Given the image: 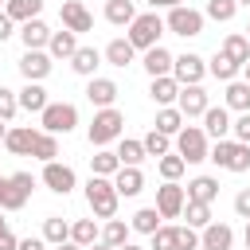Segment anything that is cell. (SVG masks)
<instances>
[{
  "label": "cell",
  "instance_id": "1",
  "mask_svg": "<svg viewBox=\"0 0 250 250\" xmlns=\"http://www.w3.org/2000/svg\"><path fill=\"white\" fill-rule=\"evenodd\" d=\"M117 188H113V180H105V176H90V184H86V203H90V211L98 215V219H113L117 215Z\"/></svg>",
  "mask_w": 250,
  "mask_h": 250
},
{
  "label": "cell",
  "instance_id": "2",
  "mask_svg": "<svg viewBox=\"0 0 250 250\" xmlns=\"http://www.w3.org/2000/svg\"><path fill=\"white\" fill-rule=\"evenodd\" d=\"M160 35H164V20L156 12H145V16H137L129 23L125 39L133 43V51H148V47H160Z\"/></svg>",
  "mask_w": 250,
  "mask_h": 250
},
{
  "label": "cell",
  "instance_id": "3",
  "mask_svg": "<svg viewBox=\"0 0 250 250\" xmlns=\"http://www.w3.org/2000/svg\"><path fill=\"white\" fill-rule=\"evenodd\" d=\"M35 188V176L31 172H16V176H0V211H20L27 203Z\"/></svg>",
  "mask_w": 250,
  "mask_h": 250
},
{
  "label": "cell",
  "instance_id": "4",
  "mask_svg": "<svg viewBox=\"0 0 250 250\" xmlns=\"http://www.w3.org/2000/svg\"><path fill=\"white\" fill-rule=\"evenodd\" d=\"M121 129H125V117H121V109H98L94 113V121H90V145L94 148H105L109 141H117L121 137Z\"/></svg>",
  "mask_w": 250,
  "mask_h": 250
},
{
  "label": "cell",
  "instance_id": "5",
  "mask_svg": "<svg viewBox=\"0 0 250 250\" xmlns=\"http://www.w3.org/2000/svg\"><path fill=\"white\" fill-rule=\"evenodd\" d=\"M207 160H215L227 172H246L250 168V145L238 141H215V148H207Z\"/></svg>",
  "mask_w": 250,
  "mask_h": 250
},
{
  "label": "cell",
  "instance_id": "6",
  "mask_svg": "<svg viewBox=\"0 0 250 250\" xmlns=\"http://www.w3.org/2000/svg\"><path fill=\"white\" fill-rule=\"evenodd\" d=\"M176 156H180L184 164L207 160V133H203L199 125H184V129L176 133Z\"/></svg>",
  "mask_w": 250,
  "mask_h": 250
},
{
  "label": "cell",
  "instance_id": "7",
  "mask_svg": "<svg viewBox=\"0 0 250 250\" xmlns=\"http://www.w3.org/2000/svg\"><path fill=\"white\" fill-rule=\"evenodd\" d=\"M39 125H43V133H70L74 125H78V109L70 105V102H47V109L39 113Z\"/></svg>",
  "mask_w": 250,
  "mask_h": 250
},
{
  "label": "cell",
  "instance_id": "8",
  "mask_svg": "<svg viewBox=\"0 0 250 250\" xmlns=\"http://www.w3.org/2000/svg\"><path fill=\"white\" fill-rule=\"evenodd\" d=\"M164 27L172 31V35H184V39H191V35H199L203 31V12H195V8H172L168 12V20H164Z\"/></svg>",
  "mask_w": 250,
  "mask_h": 250
},
{
  "label": "cell",
  "instance_id": "9",
  "mask_svg": "<svg viewBox=\"0 0 250 250\" xmlns=\"http://www.w3.org/2000/svg\"><path fill=\"white\" fill-rule=\"evenodd\" d=\"M203 74H207V62H203L199 55H180V59H172V78H176L180 86H199Z\"/></svg>",
  "mask_w": 250,
  "mask_h": 250
},
{
  "label": "cell",
  "instance_id": "10",
  "mask_svg": "<svg viewBox=\"0 0 250 250\" xmlns=\"http://www.w3.org/2000/svg\"><path fill=\"white\" fill-rule=\"evenodd\" d=\"M43 184H47L55 195H70V191H74V184H78V176H74V168H70V164L51 160V164H43Z\"/></svg>",
  "mask_w": 250,
  "mask_h": 250
},
{
  "label": "cell",
  "instance_id": "11",
  "mask_svg": "<svg viewBox=\"0 0 250 250\" xmlns=\"http://www.w3.org/2000/svg\"><path fill=\"white\" fill-rule=\"evenodd\" d=\"M184 203H188V195H184L180 184H164V188H156V211H160V219H176V215H184Z\"/></svg>",
  "mask_w": 250,
  "mask_h": 250
},
{
  "label": "cell",
  "instance_id": "12",
  "mask_svg": "<svg viewBox=\"0 0 250 250\" xmlns=\"http://www.w3.org/2000/svg\"><path fill=\"white\" fill-rule=\"evenodd\" d=\"M207 90L203 86H180V98H176V109L184 113V117H203L207 113Z\"/></svg>",
  "mask_w": 250,
  "mask_h": 250
},
{
  "label": "cell",
  "instance_id": "13",
  "mask_svg": "<svg viewBox=\"0 0 250 250\" xmlns=\"http://www.w3.org/2000/svg\"><path fill=\"white\" fill-rule=\"evenodd\" d=\"M59 16H62V27H66V31H74V35H82V31H90V27H94V16H90L78 0H62Z\"/></svg>",
  "mask_w": 250,
  "mask_h": 250
},
{
  "label": "cell",
  "instance_id": "14",
  "mask_svg": "<svg viewBox=\"0 0 250 250\" xmlns=\"http://www.w3.org/2000/svg\"><path fill=\"white\" fill-rule=\"evenodd\" d=\"M20 74H23L27 82H43V78L51 74V55H47V51H23Z\"/></svg>",
  "mask_w": 250,
  "mask_h": 250
},
{
  "label": "cell",
  "instance_id": "15",
  "mask_svg": "<svg viewBox=\"0 0 250 250\" xmlns=\"http://www.w3.org/2000/svg\"><path fill=\"white\" fill-rule=\"evenodd\" d=\"M234 246V230L227 223H207L199 234V250H230Z\"/></svg>",
  "mask_w": 250,
  "mask_h": 250
},
{
  "label": "cell",
  "instance_id": "16",
  "mask_svg": "<svg viewBox=\"0 0 250 250\" xmlns=\"http://www.w3.org/2000/svg\"><path fill=\"white\" fill-rule=\"evenodd\" d=\"M86 98H90V105H98V109H109V105L117 102V82H113V78H90V86H86Z\"/></svg>",
  "mask_w": 250,
  "mask_h": 250
},
{
  "label": "cell",
  "instance_id": "17",
  "mask_svg": "<svg viewBox=\"0 0 250 250\" xmlns=\"http://www.w3.org/2000/svg\"><path fill=\"white\" fill-rule=\"evenodd\" d=\"M203 133L215 137V141H227V133H230V113H227V105H207V113H203Z\"/></svg>",
  "mask_w": 250,
  "mask_h": 250
},
{
  "label": "cell",
  "instance_id": "18",
  "mask_svg": "<svg viewBox=\"0 0 250 250\" xmlns=\"http://www.w3.org/2000/svg\"><path fill=\"white\" fill-rule=\"evenodd\" d=\"M20 39H23L27 51H43L51 43V27L43 20H27V23H20Z\"/></svg>",
  "mask_w": 250,
  "mask_h": 250
},
{
  "label": "cell",
  "instance_id": "19",
  "mask_svg": "<svg viewBox=\"0 0 250 250\" xmlns=\"http://www.w3.org/2000/svg\"><path fill=\"white\" fill-rule=\"evenodd\" d=\"M113 188H117V195H125V199L141 195V191H145V172H141V168H117Z\"/></svg>",
  "mask_w": 250,
  "mask_h": 250
},
{
  "label": "cell",
  "instance_id": "20",
  "mask_svg": "<svg viewBox=\"0 0 250 250\" xmlns=\"http://www.w3.org/2000/svg\"><path fill=\"white\" fill-rule=\"evenodd\" d=\"M184 195H188V203H215L219 180H215V176H195V180L184 188Z\"/></svg>",
  "mask_w": 250,
  "mask_h": 250
},
{
  "label": "cell",
  "instance_id": "21",
  "mask_svg": "<svg viewBox=\"0 0 250 250\" xmlns=\"http://www.w3.org/2000/svg\"><path fill=\"white\" fill-rule=\"evenodd\" d=\"M31 145H35V129H27V125L8 129V137H4V148L16 156H31Z\"/></svg>",
  "mask_w": 250,
  "mask_h": 250
},
{
  "label": "cell",
  "instance_id": "22",
  "mask_svg": "<svg viewBox=\"0 0 250 250\" xmlns=\"http://www.w3.org/2000/svg\"><path fill=\"white\" fill-rule=\"evenodd\" d=\"M39 12H43V0H8V4H4V16H8L12 23L39 20Z\"/></svg>",
  "mask_w": 250,
  "mask_h": 250
},
{
  "label": "cell",
  "instance_id": "23",
  "mask_svg": "<svg viewBox=\"0 0 250 250\" xmlns=\"http://www.w3.org/2000/svg\"><path fill=\"white\" fill-rule=\"evenodd\" d=\"M74 51H78V35L74 31H66V27L62 31H51V43H47V55L51 59H70Z\"/></svg>",
  "mask_w": 250,
  "mask_h": 250
},
{
  "label": "cell",
  "instance_id": "24",
  "mask_svg": "<svg viewBox=\"0 0 250 250\" xmlns=\"http://www.w3.org/2000/svg\"><path fill=\"white\" fill-rule=\"evenodd\" d=\"M219 55H223V59H230L234 66H246V62H250V39H246V35H227Z\"/></svg>",
  "mask_w": 250,
  "mask_h": 250
},
{
  "label": "cell",
  "instance_id": "25",
  "mask_svg": "<svg viewBox=\"0 0 250 250\" xmlns=\"http://www.w3.org/2000/svg\"><path fill=\"white\" fill-rule=\"evenodd\" d=\"M98 62H102L98 47H78V51L70 55V70H74V74H82V78H94Z\"/></svg>",
  "mask_w": 250,
  "mask_h": 250
},
{
  "label": "cell",
  "instance_id": "26",
  "mask_svg": "<svg viewBox=\"0 0 250 250\" xmlns=\"http://www.w3.org/2000/svg\"><path fill=\"white\" fill-rule=\"evenodd\" d=\"M145 70H148V78H164V74H172V51H164V47H148V51H145Z\"/></svg>",
  "mask_w": 250,
  "mask_h": 250
},
{
  "label": "cell",
  "instance_id": "27",
  "mask_svg": "<svg viewBox=\"0 0 250 250\" xmlns=\"http://www.w3.org/2000/svg\"><path fill=\"white\" fill-rule=\"evenodd\" d=\"M148 94H152V102H156V105H172V102L180 98V82H176L172 74L152 78V90H148Z\"/></svg>",
  "mask_w": 250,
  "mask_h": 250
},
{
  "label": "cell",
  "instance_id": "28",
  "mask_svg": "<svg viewBox=\"0 0 250 250\" xmlns=\"http://www.w3.org/2000/svg\"><path fill=\"white\" fill-rule=\"evenodd\" d=\"M20 109H27V113H43V109H47V90H43L39 82H27V86L20 90Z\"/></svg>",
  "mask_w": 250,
  "mask_h": 250
},
{
  "label": "cell",
  "instance_id": "29",
  "mask_svg": "<svg viewBox=\"0 0 250 250\" xmlns=\"http://www.w3.org/2000/svg\"><path fill=\"white\" fill-rule=\"evenodd\" d=\"M98 234H102V230H98L94 219H78V223H70V242L82 246V250H90V246L98 242Z\"/></svg>",
  "mask_w": 250,
  "mask_h": 250
},
{
  "label": "cell",
  "instance_id": "30",
  "mask_svg": "<svg viewBox=\"0 0 250 250\" xmlns=\"http://www.w3.org/2000/svg\"><path fill=\"white\" fill-rule=\"evenodd\" d=\"M156 133H164V137H176L180 129H184V113L176 109V105H164L160 113H156V125H152Z\"/></svg>",
  "mask_w": 250,
  "mask_h": 250
},
{
  "label": "cell",
  "instance_id": "31",
  "mask_svg": "<svg viewBox=\"0 0 250 250\" xmlns=\"http://www.w3.org/2000/svg\"><path fill=\"white\" fill-rule=\"evenodd\" d=\"M43 242H55V246L70 242V223L59 219V215H47V219H43Z\"/></svg>",
  "mask_w": 250,
  "mask_h": 250
},
{
  "label": "cell",
  "instance_id": "32",
  "mask_svg": "<svg viewBox=\"0 0 250 250\" xmlns=\"http://www.w3.org/2000/svg\"><path fill=\"white\" fill-rule=\"evenodd\" d=\"M105 20H109V23H117V27L133 23V20H137L133 0H105Z\"/></svg>",
  "mask_w": 250,
  "mask_h": 250
},
{
  "label": "cell",
  "instance_id": "33",
  "mask_svg": "<svg viewBox=\"0 0 250 250\" xmlns=\"http://www.w3.org/2000/svg\"><path fill=\"white\" fill-rule=\"evenodd\" d=\"M90 168H94L90 176H105V180H109V176H117L121 160H117V152H105V148H98V152L90 156Z\"/></svg>",
  "mask_w": 250,
  "mask_h": 250
},
{
  "label": "cell",
  "instance_id": "34",
  "mask_svg": "<svg viewBox=\"0 0 250 250\" xmlns=\"http://www.w3.org/2000/svg\"><path fill=\"white\" fill-rule=\"evenodd\" d=\"M156 227H164V223H160V211H156V207H141V211H137V215L129 219V230H137V234H152Z\"/></svg>",
  "mask_w": 250,
  "mask_h": 250
},
{
  "label": "cell",
  "instance_id": "35",
  "mask_svg": "<svg viewBox=\"0 0 250 250\" xmlns=\"http://www.w3.org/2000/svg\"><path fill=\"white\" fill-rule=\"evenodd\" d=\"M31 156H35V160H43V164H51V160L59 156V141H55V133H35Z\"/></svg>",
  "mask_w": 250,
  "mask_h": 250
},
{
  "label": "cell",
  "instance_id": "36",
  "mask_svg": "<svg viewBox=\"0 0 250 250\" xmlns=\"http://www.w3.org/2000/svg\"><path fill=\"white\" fill-rule=\"evenodd\" d=\"M98 238H102V246H113V250H117V246H125V242H129V227H125L121 219H109V223L102 227V234H98Z\"/></svg>",
  "mask_w": 250,
  "mask_h": 250
},
{
  "label": "cell",
  "instance_id": "37",
  "mask_svg": "<svg viewBox=\"0 0 250 250\" xmlns=\"http://www.w3.org/2000/svg\"><path fill=\"white\" fill-rule=\"evenodd\" d=\"M227 109L250 113V86L246 82H227Z\"/></svg>",
  "mask_w": 250,
  "mask_h": 250
},
{
  "label": "cell",
  "instance_id": "38",
  "mask_svg": "<svg viewBox=\"0 0 250 250\" xmlns=\"http://www.w3.org/2000/svg\"><path fill=\"white\" fill-rule=\"evenodd\" d=\"M105 62H109V66H129V62H133V43H129V39H113V43L105 47Z\"/></svg>",
  "mask_w": 250,
  "mask_h": 250
},
{
  "label": "cell",
  "instance_id": "39",
  "mask_svg": "<svg viewBox=\"0 0 250 250\" xmlns=\"http://www.w3.org/2000/svg\"><path fill=\"white\" fill-rule=\"evenodd\" d=\"M117 160H121V168H141L145 145H141V141H121V145H117Z\"/></svg>",
  "mask_w": 250,
  "mask_h": 250
},
{
  "label": "cell",
  "instance_id": "40",
  "mask_svg": "<svg viewBox=\"0 0 250 250\" xmlns=\"http://www.w3.org/2000/svg\"><path fill=\"white\" fill-rule=\"evenodd\" d=\"M156 168H160L164 184H176V180L184 176V168H188V164H184V160H180L176 152H168V156H160V160H156Z\"/></svg>",
  "mask_w": 250,
  "mask_h": 250
},
{
  "label": "cell",
  "instance_id": "41",
  "mask_svg": "<svg viewBox=\"0 0 250 250\" xmlns=\"http://www.w3.org/2000/svg\"><path fill=\"white\" fill-rule=\"evenodd\" d=\"M184 215H188V227L191 230H203L211 223V203H184Z\"/></svg>",
  "mask_w": 250,
  "mask_h": 250
},
{
  "label": "cell",
  "instance_id": "42",
  "mask_svg": "<svg viewBox=\"0 0 250 250\" xmlns=\"http://www.w3.org/2000/svg\"><path fill=\"white\" fill-rule=\"evenodd\" d=\"M238 70H242V66H234V62H230V59H223V55H215V59H211V66H207V74H215L219 82H234V74H238Z\"/></svg>",
  "mask_w": 250,
  "mask_h": 250
},
{
  "label": "cell",
  "instance_id": "43",
  "mask_svg": "<svg viewBox=\"0 0 250 250\" xmlns=\"http://www.w3.org/2000/svg\"><path fill=\"white\" fill-rule=\"evenodd\" d=\"M141 145H145V156H156V160H160V156H168V148H172V145H168V137H164V133H156V129H152Z\"/></svg>",
  "mask_w": 250,
  "mask_h": 250
},
{
  "label": "cell",
  "instance_id": "44",
  "mask_svg": "<svg viewBox=\"0 0 250 250\" xmlns=\"http://www.w3.org/2000/svg\"><path fill=\"white\" fill-rule=\"evenodd\" d=\"M234 12H238V4H234V0H207V16H211V20H219V23L234 20Z\"/></svg>",
  "mask_w": 250,
  "mask_h": 250
},
{
  "label": "cell",
  "instance_id": "45",
  "mask_svg": "<svg viewBox=\"0 0 250 250\" xmlns=\"http://www.w3.org/2000/svg\"><path fill=\"white\" fill-rule=\"evenodd\" d=\"M176 234H180V227H156L152 230V250H176Z\"/></svg>",
  "mask_w": 250,
  "mask_h": 250
},
{
  "label": "cell",
  "instance_id": "46",
  "mask_svg": "<svg viewBox=\"0 0 250 250\" xmlns=\"http://www.w3.org/2000/svg\"><path fill=\"white\" fill-rule=\"evenodd\" d=\"M16 109H20V98H16L8 86H0V121H12Z\"/></svg>",
  "mask_w": 250,
  "mask_h": 250
},
{
  "label": "cell",
  "instance_id": "47",
  "mask_svg": "<svg viewBox=\"0 0 250 250\" xmlns=\"http://www.w3.org/2000/svg\"><path fill=\"white\" fill-rule=\"evenodd\" d=\"M176 250H199V230L180 227V234H176Z\"/></svg>",
  "mask_w": 250,
  "mask_h": 250
},
{
  "label": "cell",
  "instance_id": "48",
  "mask_svg": "<svg viewBox=\"0 0 250 250\" xmlns=\"http://www.w3.org/2000/svg\"><path fill=\"white\" fill-rule=\"evenodd\" d=\"M230 133H234L238 145H250V113H242L238 121H230Z\"/></svg>",
  "mask_w": 250,
  "mask_h": 250
},
{
  "label": "cell",
  "instance_id": "49",
  "mask_svg": "<svg viewBox=\"0 0 250 250\" xmlns=\"http://www.w3.org/2000/svg\"><path fill=\"white\" fill-rule=\"evenodd\" d=\"M234 211H238L242 219H250V188H242V191L234 195Z\"/></svg>",
  "mask_w": 250,
  "mask_h": 250
},
{
  "label": "cell",
  "instance_id": "50",
  "mask_svg": "<svg viewBox=\"0 0 250 250\" xmlns=\"http://www.w3.org/2000/svg\"><path fill=\"white\" fill-rule=\"evenodd\" d=\"M12 35H16V23H12V20L0 12V43H4V39H12Z\"/></svg>",
  "mask_w": 250,
  "mask_h": 250
},
{
  "label": "cell",
  "instance_id": "51",
  "mask_svg": "<svg viewBox=\"0 0 250 250\" xmlns=\"http://www.w3.org/2000/svg\"><path fill=\"white\" fill-rule=\"evenodd\" d=\"M16 246H20V238H16L12 230H4V234H0V250H16Z\"/></svg>",
  "mask_w": 250,
  "mask_h": 250
},
{
  "label": "cell",
  "instance_id": "52",
  "mask_svg": "<svg viewBox=\"0 0 250 250\" xmlns=\"http://www.w3.org/2000/svg\"><path fill=\"white\" fill-rule=\"evenodd\" d=\"M16 250H43V238H20Z\"/></svg>",
  "mask_w": 250,
  "mask_h": 250
},
{
  "label": "cell",
  "instance_id": "53",
  "mask_svg": "<svg viewBox=\"0 0 250 250\" xmlns=\"http://www.w3.org/2000/svg\"><path fill=\"white\" fill-rule=\"evenodd\" d=\"M180 4H184V0H164V8H180Z\"/></svg>",
  "mask_w": 250,
  "mask_h": 250
},
{
  "label": "cell",
  "instance_id": "54",
  "mask_svg": "<svg viewBox=\"0 0 250 250\" xmlns=\"http://www.w3.org/2000/svg\"><path fill=\"white\" fill-rule=\"evenodd\" d=\"M59 250H82V246H74V242H62V246H59Z\"/></svg>",
  "mask_w": 250,
  "mask_h": 250
},
{
  "label": "cell",
  "instance_id": "55",
  "mask_svg": "<svg viewBox=\"0 0 250 250\" xmlns=\"http://www.w3.org/2000/svg\"><path fill=\"white\" fill-rule=\"evenodd\" d=\"M4 125H8V121H0V141H4V137H8V129H4Z\"/></svg>",
  "mask_w": 250,
  "mask_h": 250
},
{
  "label": "cell",
  "instance_id": "56",
  "mask_svg": "<svg viewBox=\"0 0 250 250\" xmlns=\"http://www.w3.org/2000/svg\"><path fill=\"white\" fill-rule=\"evenodd\" d=\"M117 250H141V246H133V242H125V246H117Z\"/></svg>",
  "mask_w": 250,
  "mask_h": 250
},
{
  "label": "cell",
  "instance_id": "57",
  "mask_svg": "<svg viewBox=\"0 0 250 250\" xmlns=\"http://www.w3.org/2000/svg\"><path fill=\"white\" fill-rule=\"evenodd\" d=\"M4 230H8V223H4V211H0V234H4Z\"/></svg>",
  "mask_w": 250,
  "mask_h": 250
},
{
  "label": "cell",
  "instance_id": "58",
  "mask_svg": "<svg viewBox=\"0 0 250 250\" xmlns=\"http://www.w3.org/2000/svg\"><path fill=\"white\" fill-rule=\"evenodd\" d=\"M246 250H250V219H246Z\"/></svg>",
  "mask_w": 250,
  "mask_h": 250
},
{
  "label": "cell",
  "instance_id": "59",
  "mask_svg": "<svg viewBox=\"0 0 250 250\" xmlns=\"http://www.w3.org/2000/svg\"><path fill=\"white\" fill-rule=\"evenodd\" d=\"M148 4H152V8H164V0H148Z\"/></svg>",
  "mask_w": 250,
  "mask_h": 250
},
{
  "label": "cell",
  "instance_id": "60",
  "mask_svg": "<svg viewBox=\"0 0 250 250\" xmlns=\"http://www.w3.org/2000/svg\"><path fill=\"white\" fill-rule=\"evenodd\" d=\"M242 70H246V86H250V62H246V66H242Z\"/></svg>",
  "mask_w": 250,
  "mask_h": 250
},
{
  "label": "cell",
  "instance_id": "61",
  "mask_svg": "<svg viewBox=\"0 0 250 250\" xmlns=\"http://www.w3.org/2000/svg\"><path fill=\"white\" fill-rule=\"evenodd\" d=\"M90 250H113V246H90Z\"/></svg>",
  "mask_w": 250,
  "mask_h": 250
},
{
  "label": "cell",
  "instance_id": "62",
  "mask_svg": "<svg viewBox=\"0 0 250 250\" xmlns=\"http://www.w3.org/2000/svg\"><path fill=\"white\" fill-rule=\"evenodd\" d=\"M234 4H250V0H234Z\"/></svg>",
  "mask_w": 250,
  "mask_h": 250
},
{
  "label": "cell",
  "instance_id": "63",
  "mask_svg": "<svg viewBox=\"0 0 250 250\" xmlns=\"http://www.w3.org/2000/svg\"><path fill=\"white\" fill-rule=\"evenodd\" d=\"M246 31H250V23H246ZM246 39H250V35H246Z\"/></svg>",
  "mask_w": 250,
  "mask_h": 250
},
{
  "label": "cell",
  "instance_id": "64",
  "mask_svg": "<svg viewBox=\"0 0 250 250\" xmlns=\"http://www.w3.org/2000/svg\"><path fill=\"white\" fill-rule=\"evenodd\" d=\"M0 4H8V0H0Z\"/></svg>",
  "mask_w": 250,
  "mask_h": 250
}]
</instances>
